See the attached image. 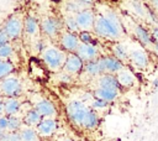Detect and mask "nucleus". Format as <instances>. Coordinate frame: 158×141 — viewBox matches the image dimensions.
Here are the masks:
<instances>
[{
    "label": "nucleus",
    "instance_id": "obj_1",
    "mask_svg": "<svg viewBox=\"0 0 158 141\" xmlns=\"http://www.w3.org/2000/svg\"><path fill=\"white\" fill-rule=\"evenodd\" d=\"M94 30L98 35L102 37H109V38H120L123 35V31L118 22L117 16L110 10L105 15L95 16Z\"/></svg>",
    "mask_w": 158,
    "mask_h": 141
},
{
    "label": "nucleus",
    "instance_id": "obj_2",
    "mask_svg": "<svg viewBox=\"0 0 158 141\" xmlns=\"http://www.w3.org/2000/svg\"><path fill=\"white\" fill-rule=\"evenodd\" d=\"M42 61L46 64V67L51 70H58L62 66L64 67L67 57L65 54L54 47H47L44 51H42Z\"/></svg>",
    "mask_w": 158,
    "mask_h": 141
},
{
    "label": "nucleus",
    "instance_id": "obj_3",
    "mask_svg": "<svg viewBox=\"0 0 158 141\" xmlns=\"http://www.w3.org/2000/svg\"><path fill=\"white\" fill-rule=\"evenodd\" d=\"M88 111L89 108L80 100H72L67 104V115L72 121V124H74L75 126L83 127Z\"/></svg>",
    "mask_w": 158,
    "mask_h": 141
},
{
    "label": "nucleus",
    "instance_id": "obj_4",
    "mask_svg": "<svg viewBox=\"0 0 158 141\" xmlns=\"http://www.w3.org/2000/svg\"><path fill=\"white\" fill-rule=\"evenodd\" d=\"M0 89H1L2 98H17L22 92L20 80L17 78L10 77V75L1 79Z\"/></svg>",
    "mask_w": 158,
    "mask_h": 141
},
{
    "label": "nucleus",
    "instance_id": "obj_5",
    "mask_svg": "<svg viewBox=\"0 0 158 141\" xmlns=\"http://www.w3.org/2000/svg\"><path fill=\"white\" fill-rule=\"evenodd\" d=\"M22 21L17 16H11L6 20V22L2 26V30L6 32L9 38H16L21 35L22 31Z\"/></svg>",
    "mask_w": 158,
    "mask_h": 141
},
{
    "label": "nucleus",
    "instance_id": "obj_6",
    "mask_svg": "<svg viewBox=\"0 0 158 141\" xmlns=\"http://www.w3.org/2000/svg\"><path fill=\"white\" fill-rule=\"evenodd\" d=\"M75 20L78 22V26L80 30H84V31H88L90 28L94 27V24H95V15L93 12V10L90 9H86L79 14L75 15Z\"/></svg>",
    "mask_w": 158,
    "mask_h": 141
},
{
    "label": "nucleus",
    "instance_id": "obj_7",
    "mask_svg": "<svg viewBox=\"0 0 158 141\" xmlns=\"http://www.w3.org/2000/svg\"><path fill=\"white\" fill-rule=\"evenodd\" d=\"M57 129V122L53 118H43L36 126V130L41 137H49Z\"/></svg>",
    "mask_w": 158,
    "mask_h": 141
},
{
    "label": "nucleus",
    "instance_id": "obj_8",
    "mask_svg": "<svg viewBox=\"0 0 158 141\" xmlns=\"http://www.w3.org/2000/svg\"><path fill=\"white\" fill-rule=\"evenodd\" d=\"M35 109L43 116V118H53L57 115V110L54 104L48 99H40L35 104Z\"/></svg>",
    "mask_w": 158,
    "mask_h": 141
},
{
    "label": "nucleus",
    "instance_id": "obj_9",
    "mask_svg": "<svg viewBox=\"0 0 158 141\" xmlns=\"http://www.w3.org/2000/svg\"><path fill=\"white\" fill-rule=\"evenodd\" d=\"M100 63L105 73H118L120 70L123 69V66L120 59L114 58V57H102L100 58Z\"/></svg>",
    "mask_w": 158,
    "mask_h": 141
},
{
    "label": "nucleus",
    "instance_id": "obj_10",
    "mask_svg": "<svg viewBox=\"0 0 158 141\" xmlns=\"http://www.w3.org/2000/svg\"><path fill=\"white\" fill-rule=\"evenodd\" d=\"M77 56L79 58H81L83 61H94L98 57V49L94 45L90 43H80V46L77 49Z\"/></svg>",
    "mask_w": 158,
    "mask_h": 141
},
{
    "label": "nucleus",
    "instance_id": "obj_11",
    "mask_svg": "<svg viewBox=\"0 0 158 141\" xmlns=\"http://www.w3.org/2000/svg\"><path fill=\"white\" fill-rule=\"evenodd\" d=\"M60 45L64 49L69 51V52H77L79 45L78 37L73 33V32H64L60 36Z\"/></svg>",
    "mask_w": 158,
    "mask_h": 141
},
{
    "label": "nucleus",
    "instance_id": "obj_12",
    "mask_svg": "<svg viewBox=\"0 0 158 141\" xmlns=\"http://www.w3.org/2000/svg\"><path fill=\"white\" fill-rule=\"evenodd\" d=\"M28 70H30V74L31 77H33L35 79L37 80H44L47 78V72L44 69V67L42 66V63L36 59V58H32L30 61V67H28Z\"/></svg>",
    "mask_w": 158,
    "mask_h": 141
},
{
    "label": "nucleus",
    "instance_id": "obj_13",
    "mask_svg": "<svg viewBox=\"0 0 158 141\" xmlns=\"http://www.w3.org/2000/svg\"><path fill=\"white\" fill-rule=\"evenodd\" d=\"M41 28H42V31H43L47 36L54 37V36L59 32L60 25H59L58 20H56V19H53V17H46V19H43V21H42V24H41Z\"/></svg>",
    "mask_w": 158,
    "mask_h": 141
},
{
    "label": "nucleus",
    "instance_id": "obj_14",
    "mask_svg": "<svg viewBox=\"0 0 158 141\" xmlns=\"http://www.w3.org/2000/svg\"><path fill=\"white\" fill-rule=\"evenodd\" d=\"M4 100V115L14 116L21 109V103L17 98H2Z\"/></svg>",
    "mask_w": 158,
    "mask_h": 141
},
{
    "label": "nucleus",
    "instance_id": "obj_15",
    "mask_svg": "<svg viewBox=\"0 0 158 141\" xmlns=\"http://www.w3.org/2000/svg\"><path fill=\"white\" fill-rule=\"evenodd\" d=\"M64 70L69 74H75L78 72H80V69L83 68V59L79 58L78 56H69L67 57L65 64H64Z\"/></svg>",
    "mask_w": 158,
    "mask_h": 141
},
{
    "label": "nucleus",
    "instance_id": "obj_16",
    "mask_svg": "<svg viewBox=\"0 0 158 141\" xmlns=\"http://www.w3.org/2000/svg\"><path fill=\"white\" fill-rule=\"evenodd\" d=\"M98 84H99V88H106V89H114V90L120 89V83L117 78L109 73L101 74V77L98 80Z\"/></svg>",
    "mask_w": 158,
    "mask_h": 141
},
{
    "label": "nucleus",
    "instance_id": "obj_17",
    "mask_svg": "<svg viewBox=\"0 0 158 141\" xmlns=\"http://www.w3.org/2000/svg\"><path fill=\"white\" fill-rule=\"evenodd\" d=\"M130 59L137 68H144L148 64V57L142 49H133L130 52Z\"/></svg>",
    "mask_w": 158,
    "mask_h": 141
},
{
    "label": "nucleus",
    "instance_id": "obj_18",
    "mask_svg": "<svg viewBox=\"0 0 158 141\" xmlns=\"http://www.w3.org/2000/svg\"><path fill=\"white\" fill-rule=\"evenodd\" d=\"M43 119V116L33 108V109H30L26 114H25V118H23V122L27 125V126H37L41 120Z\"/></svg>",
    "mask_w": 158,
    "mask_h": 141
},
{
    "label": "nucleus",
    "instance_id": "obj_19",
    "mask_svg": "<svg viewBox=\"0 0 158 141\" xmlns=\"http://www.w3.org/2000/svg\"><path fill=\"white\" fill-rule=\"evenodd\" d=\"M118 90H114V89H106V88H98L95 90V96L99 99H104L106 101H114L117 96H118Z\"/></svg>",
    "mask_w": 158,
    "mask_h": 141
},
{
    "label": "nucleus",
    "instance_id": "obj_20",
    "mask_svg": "<svg viewBox=\"0 0 158 141\" xmlns=\"http://www.w3.org/2000/svg\"><path fill=\"white\" fill-rule=\"evenodd\" d=\"M116 78H117V80H118L120 85H122V87H131V85L135 83V75H133L130 70H127V69L120 70V72L117 73Z\"/></svg>",
    "mask_w": 158,
    "mask_h": 141
},
{
    "label": "nucleus",
    "instance_id": "obj_21",
    "mask_svg": "<svg viewBox=\"0 0 158 141\" xmlns=\"http://www.w3.org/2000/svg\"><path fill=\"white\" fill-rule=\"evenodd\" d=\"M98 124H99V116H98L96 111H94L93 109H89V111L85 116L83 127L86 129V130H93L98 126Z\"/></svg>",
    "mask_w": 158,
    "mask_h": 141
},
{
    "label": "nucleus",
    "instance_id": "obj_22",
    "mask_svg": "<svg viewBox=\"0 0 158 141\" xmlns=\"http://www.w3.org/2000/svg\"><path fill=\"white\" fill-rule=\"evenodd\" d=\"M85 72L89 73L90 75H99V74H104V70H102V67H101V63H100V58L99 59H94V61H90L85 64L84 67Z\"/></svg>",
    "mask_w": 158,
    "mask_h": 141
},
{
    "label": "nucleus",
    "instance_id": "obj_23",
    "mask_svg": "<svg viewBox=\"0 0 158 141\" xmlns=\"http://www.w3.org/2000/svg\"><path fill=\"white\" fill-rule=\"evenodd\" d=\"M65 9L70 12L79 14V12L88 9V2H83V1H79V0H68L65 2Z\"/></svg>",
    "mask_w": 158,
    "mask_h": 141
},
{
    "label": "nucleus",
    "instance_id": "obj_24",
    "mask_svg": "<svg viewBox=\"0 0 158 141\" xmlns=\"http://www.w3.org/2000/svg\"><path fill=\"white\" fill-rule=\"evenodd\" d=\"M135 33H136L137 38H138L143 45H147V46H152V45H153L152 38H151V35H149L142 26H136V27H135Z\"/></svg>",
    "mask_w": 158,
    "mask_h": 141
},
{
    "label": "nucleus",
    "instance_id": "obj_25",
    "mask_svg": "<svg viewBox=\"0 0 158 141\" xmlns=\"http://www.w3.org/2000/svg\"><path fill=\"white\" fill-rule=\"evenodd\" d=\"M20 135H21L22 141H35V140L40 139V135H38L37 130H33L30 126L20 130Z\"/></svg>",
    "mask_w": 158,
    "mask_h": 141
},
{
    "label": "nucleus",
    "instance_id": "obj_26",
    "mask_svg": "<svg viewBox=\"0 0 158 141\" xmlns=\"http://www.w3.org/2000/svg\"><path fill=\"white\" fill-rule=\"evenodd\" d=\"M23 27H25V31L30 35H33L37 32L38 30V25H37V21L32 17V16H27L25 19V22H23Z\"/></svg>",
    "mask_w": 158,
    "mask_h": 141
},
{
    "label": "nucleus",
    "instance_id": "obj_27",
    "mask_svg": "<svg viewBox=\"0 0 158 141\" xmlns=\"http://www.w3.org/2000/svg\"><path fill=\"white\" fill-rule=\"evenodd\" d=\"M0 141H22L20 131H0Z\"/></svg>",
    "mask_w": 158,
    "mask_h": 141
},
{
    "label": "nucleus",
    "instance_id": "obj_28",
    "mask_svg": "<svg viewBox=\"0 0 158 141\" xmlns=\"http://www.w3.org/2000/svg\"><path fill=\"white\" fill-rule=\"evenodd\" d=\"M12 70H14V64H12L10 61L2 59V61L0 62V77H1V79L9 77V74H10Z\"/></svg>",
    "mask_w": 158,
    "mask_h": 141
},
{
    "label": "nucleus",
    "instance_id": "obj_29",
    "mask_svg": "<svg viewBox=\"0 0 158 141\" xmlns=\"http://www.w3.org/2000/svg\"><path fill=\"white\" fill-rule=\"evenodd\" d=\"M9 119V125H7V131H19L21 129L22 121L17 116H7Z\"/></svg>",
    "mask_w": 158,
    "mask_h": 141
},
{
    "label": "nucleus",
    "instance_id": "obj_30",
    "mask_svg": "<svg viewBox=\"0 0 158 141\" xmlns=\"http://www.w3.org/2000/svg\"><path fill=\"white\" fill-rule=\"evenodd\" d=\"M114 54H115V58H117L120 61H123L128 57L127 52H126V49L122 45H115L114 46Z\"/></svg>",
    "mask_w": 158,
    "mask_h": 141
},
{
    "label": "nucleus",
    "instance_id": "obj_31",
    "mask_svg": "<svg viewBox=\"0 0 158 141\" xmlns=\"http://www.w3.org/2000/svg\"><path fill=\"white\" fill-rule=\"evenodd\" d=\"M65 26L68 27L69 32H70V31H72V32H75V31L80 30L79 26H78V22H77V20H75V17H72V16L65 17Z\"/></svg>",
    "mask_w": 158,
    "mask_h": 141
},
{
    "label": "nucleus",
    "instance_id": "obj_32",
    "mask_svg": "<svg viewBox=\"0 0 158 141\" xmlns=\"http://www.w3.org/2000/svg\"><path fill=\"white\" fill-rule=\"evenodd\" d=\"M11 54H12V48H11L10 45H5V46H1L0 47V57L2 59L9 58Z\"/></svg>",
    "mask_w": 158,
    "mask_h": 141
},
{
    "label": "nucleus",
    "instance_id": "obj_33",
    "mask_svg": "<svg viewBox=\"0 0 158 141\" xmlns=\"http://www.w3.org/2000/svg\"><path fill=\"white\" fill-rule=\"evenodd\" d=\"M107 105H109V101H106L104 99H99V98H95L91 101V106L94 109H105Z\"/></svg>",
    "mask_w": 158,
    "mask_h": 141
},
{
    "label": "nucleus",
    "instance_id": "obj_34",
    "mask_svg": "<svg viewBox=\"0 0 158 141\" xmlns=\"http://www.w3.org/2000/svg\"><path fill=\"white\" fill-rule=\"evenodd\" d=\"M80 38H81L83 43H90V45H94V43H95V42L93 41V38H91L90 33H88V32H85V31L80 33Z\"/></svg>",
    "mask_w": 158,
    "mask_h": 141
},
{
    "label": "nucleus",
    "instance_id": "obj_35",
    "mask_svg": "<svg viewBox=\"0 0 158 141\" xmlns=\"http://www.w3.org/2000/svg\"><path fill=\"white\" fill-rule=\"evenodd\" d=\"M7 125H9V119H7L6 115H2L0 118V131H6Z\"/></svg>",
    "mask_w": 158,
    "mask_h": 141
},
{
    "label": "nucleus",
    "instance_id": "obj_36",
    "mask_svg": "<svg viewBox=\"0 0 158 141\" xmlns=\"http://www.w3.org/2000/svg\"><path fill=\"white\" fill-rule=\"evenodd\" d=\"M7 38H9V36L6 35V32H5L4 30H1V32H0V47L7 45V43H6Z\"/></svg>",
    "mask_w": 158,
    "mask_h": 141
},
{
    "label": "nucleus",
    "instance_id": "obj_37",
    "mask_svg": "<svg viewBox=\"0 0 158 141\" xmlns=\"http://www.w3.org/2000/svg\"><path fill=\"white\" fill-rule=\"evenodd\" d=\"M58 78H59V80L65 82V83H69V82H70V74L67 73V72H65V73H59Z\"/></svg>",
    "mask_w": 158,
    "mask_h": 141
},
{
    "label": "nucleus",
    "instance_id": "obj_38",
    "mask_svg": "<svg viewBox=\"0 0 158 141\" xmlns=\"http://www.w3.org/2000/svg\"><path fill=\"white\" fill-rule=\"evenodd\" d=\"M151 2H152V5H153L154 10L158 12V0H151Z\"/></svg>",
    "mask_w": 158,
    "mask_h": 141
},
{
    "label": "nucleus",
    "instance_id": "obj_39",
    "mask_svg": "<svg viewBox=\"0 0 158 141\" xmlns=\"http://www.w3.org/2000/svg\"><path fill=\"white\" fill-rule=\"evenodd\" d=\"M153 37L157 40L158 42V28H153Z\"/></svg>",
    "mask_w": 158,
    "mask_h": 141
},
{
    "label": "nucleus",
    "instance_id": "obj_40",
    "mask_svg": "<svg viewBox=\"0 0 158 141\" xmlns=\"http://www.w3.org/2000/svg\"><path fill=\"white\" fill-rule=\"evenodd\" d=\"M36 49H37V51H41V49H42V42H38V43H37Z\"/></svg>",
    "mask_w": 158,
    "mask_h": 141
},
{
    "label": "nucleus",
    "instance_id": "obj_41",
    "mask_svg": "<svg viewBox=\"0 0 158 141\" xmlns=\"http://www.w3.org/2000/svg\"><path fill=\"white\" fill-rule=\"evenodd\" d=\"M60 141H74V140H72V139H69V137H65V139H63V140H60Z\"/></svg>",
    "mask_w": 158,
    "mask_h": 141
},
{
    "label": "nucleus",
    "instance_id": "obj_42",
    "mask_svg": "<svg viewBox=\"0 0 158 141\" xmlns=\"http://www.w3.org/2000/svg\"><path fill=\"white\" fill-rule=\"evenodd\" d=\"M79 1H83V2H88V4H89V2H91L93 0H79Z\"/></svg>",
    "mask_w": 158,
    "mask_h": 141
},
{
    "label": "nucleus",
    "instance_id": "obj_43",
    "mask_svg": "<svg viewBox=\"0 0 158 141\" xmlns=\"http://www.w3.org/2000/svg\"><path fill=\"white\" fill-rule=\"evenodd\" d=\"M154 48H156V52H157V53H158V43H157V45H156V47H154Z\"/></svg>",
    "mask_w": 158,
    "mask_h": 141
},
{
    "label": "nucleus",
    "instance_id": "obj_44",
    "mask_svg": "<svg viewBox=\"0 0 158 141\" xmlns=\"http://www.w3.org/2000/svg\"><path fill=\"white\" fill-rule=\"evenodd\" d=\"M35 141H42V140H41V139H37V140H35Z\"/></svg>",
    "mask_w": 158,
    "mask_h": 141
},
{
    "label": "nucleus",
    "instance_id": "obj_45",
    "mask_svg": "<svg viewBox=\"0 0 158 141\" xmlns=\"http://www.w3.org/2000/svg\"><path fill=\"white\" fill-rule=\"evenodd\" d=\"M83 141H86V140H83Z\"/></svg>",
    "mask_w": 158,
    "mask_h": 141
}]
</instances>
